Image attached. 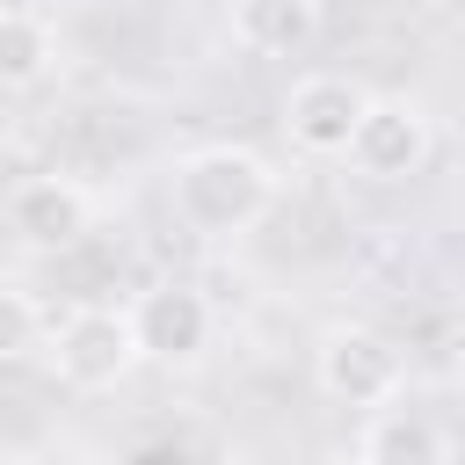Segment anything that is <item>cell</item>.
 Segmentation results:
<instances>
[{"instance_id":"8","label":"cell","mask_w":465,"mask_h":465,"mask_svg":"<svg viewBox=\"0 0 465 465\" xmlns=\"http://www.w3.org/2000/svg\"><path fill=\"white\" fill-rule=\"evenodd\" d=\"M232 44L254 58H298L320 36V0H225Z\"/></svg>"},{"instance_id":"3","label":"cell","mask_w":465,"mask_h":465,"mask_svg":"<svg viewBox=\"0 0 465 465\" xmlns=\"http://www.w3.org/2000/svg\"><path fill=\"white\" fill-rule=\"evenodd\" d=\"M312 385L334 400V407H385L407 392V356L392 334L378 327H327L320 349H312Z\"/></svg>"},{"instance_id":"7","label":"cell","mask_w":465,"mask_h":465,"mask_svg":"<svg viewBox=\"0 0 465 465\" xmlns=\"http://www.w3.org/2000/svg\"><path fill=\"white\" fill-rule=\"evenodd\" d=\"M7 232L29 254H65L94 232V196L73 174H22L7 189Z\"/></svg>"},{"instance_id":"11","label":"cell","mask_w":465,"mask_h":465,"mask_svg":"<svg viewBox=\"0 0 465 465\" xmlns=\"http://www.w3.org/2000/svg\"><path fill=\"white\" fill-rule=\"evenodd\" d=\"M44 327H51V312H44L29 291L0 283V363H29V356H44Z\"/></svg>"},{"instance_id":"4","label":"cell","mask_w":465,"mask_h":465,"mask_svg":"<svg viewBox=\"0 0 465 465\" xmlns=\"http://www.w3.org/2000/svg\"><path fill=\"white\" fill-rule=\"evenodd\" d=\"M131 320V341H138V363H160V371H196L203 349H211V298L196 283H153L124 305Z\"/></svg>"},{"instance_id":"14","label":"cell","mask_w":465,"mask_h":465,"mask_svg":"<svg viewBox=\"0 0 465 465\" xmlns=\"http://www.w3.org/2000/svg\"><path fill=\"white\" fill-rule=\"evenodd\" d=\"M0 465H29V458H22V450H15V443H0Z\"/></svg>"},{"instance_id":"1","label":"cell","mask_w":465,"mask_h":465,"mask_svg":"<svg viewBox=\"0 0 465 465\" xmlns=\"http://www.w3.org/2000/svg\"><path fill=\"white\" fill-rule=\"evenodd\" d=\"M276 196H283V174H276L254 145H232V138L182 153L174 174H167L174 218H182L189 232H203V240H240V232H254V225L276 211Z\"/></svg>"},{"instance_id":"9","label":"cell","mask_w":465,"mask_h":465,"mask_svg":"<svg viewBox=\"0 0 465 465\" xmlns=\"http://www.w3.org/2000/svg\"><path fill=\"white\" fill-rule=\"evenodd\" d=\"M356 458H363V465H443L450 443H443L436 414L385 400V407H371V421H363V436H356Z\"/></svg>"},{"instance_id":"2","label":"cell","mask_w":465,"mask_h":465,"mask_svg":"<svg viewBox=\"0 0 465 465\" xmlns=\"http://www.w3.org/2000/svg\"><path fill=\"white\" fill-rule=\"evenodd\" d=\"M44 363L65 392H116L138 371V341L124 305H73L65 320L44 327Z\"/></svg>"},{"instance_id":"12","label":"cell","mask_w":465,"mask_h":465,"mask_svg":"<svg viewBox=\"0 0 465 465\" xmlns=\"http://www.w3.org/2000/svg\"><path fill=\"white\" fill-rule=\"evenodd\" d=\"M116 465H196V450L174 436H138L131 450H116Z\"/></svg>"},{"instance_id":"13","label":"cell","mask_w":465,"mask_h":465,"mask_svg":"<svg viewBox=\"0 0 465 465\" xmlns=\"http://www.w3.org/2000/svg\"><path fill=\"white\" fill-rule=\"evenodd\" d=\"M320 465H363V458H356V450H334V458H320Z\"/></svg>"},{"instance_id":"15","label":"cell","mask_w":465,"mask_h":465,"mask_svg":"<svg viewBox=\"0 0 465 465\" xmlns=\"http://www.w3.org/2000/svg\"><path fill=\"white\" fill-rule=\"evenodd\" d=\"M429 7H436V15H458V0H429Z\"/></svg>"},{"instance_id":"5","label":"cell","mask_w":465,"mask_h":465,"mask_svg":"<svg viewBox=\"0 0 465 465\" xmlns=\"http://www.w3.org/2000/svg\"><path fill=\"white\" fill-rule=\"evenodd\" d=\"M429 145H436V124H429V109H421L414 94H371L363 116H356V131H349V153H341V160H349L363 182H407V174H421Z\"/></svg>"},{"instance_id":"10","label":"cell","mask_w":465,"mask_h":465,"mask_svg":"<svg viewBox=\"0 0 465 465\" xmlns=\"http://www.w3.org/2000/svg\"><path fill=\"white\" fill-rule=\"evenodd\" d=\"M58 65V36L29 7H0V87H36Z\"/></svg>"},{"instance_id":"6","label":"cell","mask_w":465,"mask_h":465,"mask_svg":"<svg viewBox=\"0 0 465 465\" xmlns=\"http://www.w3.org/2000/svg\"><path fill=\"white\" fill-rule=\"evenodd\" d=\"M363 102H371L363 80H349V73H305V80H291V94H283V138H291L305 160H341Z\"/></svg>"}]
</instances>
